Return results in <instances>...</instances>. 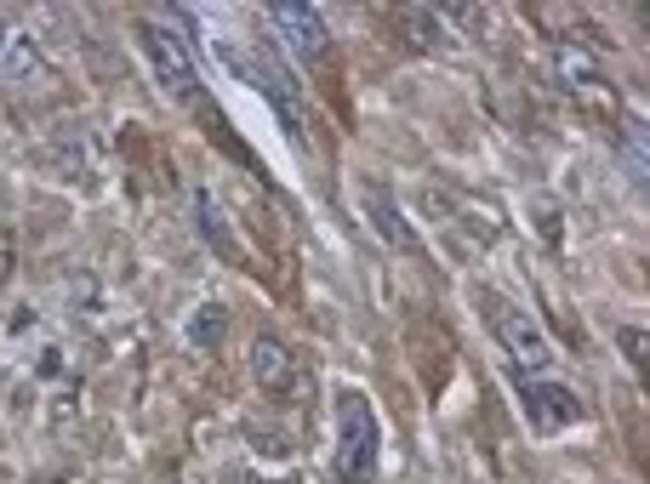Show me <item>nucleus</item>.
<instances>
[{
    "label": "nucleus",
    "instance_id": "obj_6",
    "mask_svg": "<svg viewBox=\"0 0 650 484\" xmlns=\"http://www.w3.org/2000/svg\"><path fill=\"white\" fill-rule=\"evenodd\" d=\"M360 206H365L371 228H377V234H383V245H394V251H417V245H422V240H417V228L406 222V211L394 206L388 183H377V177H371V183L360 189Z\"/></svg>",
    "mask_w": 650,
    "mask_h": 484
},
{
    "label": "nucleus",
    "instance_id": "obj_14",
    "mask_svg": "<svg viewBox=\"0 0 650 484\" xmlns=\"http://www.w3.org/2000/svg\"><path fill=\"white\" fill-rule=\"evenodd\" d=\"M616 348H622V353H628V360L639 365V360H645V330H622V337H616Z\"/></svg>",
    "mask_w": 650,
    "mask_h": 484
},
{
    "label": "nucleus",
    "instance_id": "obj_9",
    "mask_svg": "<svg viewBox=\"0 0 650 484\" xmlns=\"http://www.w3.org/2000/svg\"><path fill=\"white\" fill-rule=\"evenodd\" d=\"M194 217H200V234H206V245H212V251H234V234H229V217H222V211H217V199H212L206 189H200V194H194Z\"/></svg>",
    "mask_w": 650,
    "mask_h": 484
},
{
    "label": "nucleus",
    "instance_id": "obj_8",
    "mask_svg": "<svg viewBox=\"0 0 650 484\" xmlns=\"http://www.w3.org/2000/svg\"><path fill=\"white\" fill-rule=\"evenodd\" d=\"M559 74L570 81V92H577V97H593V104H611V86H605V74L593 69V58L582 52V46H559Z\"/></svg>",
    "mask_w": 650,
    "mask_h": 484
},
{
    "label": "nucleus",
    "instance_id": "obj_4",
    "mask_svg": "<svg viewBox=\"0 0 650 484\" xmlns=\"http://www.w3.org/2000/svg\"><path fill=\"white\" fill-rule=\"evenodd\" d=\"M519 394H525V411H531V427L537 433H559V427H577L582 422V399L565 388V382H531L519 376Z\"/></svg>",
    "mask_w": 650,
    "mask_h": 484
},
{
    "label": "nucleus",
    "instance_id": "obj_10",
    "mask_svg": "<svg viewBox=\"0 0 650 484\" xmlns=\"http://www.w3.org/2000/svg\"><path fill=\"white\" fill-rule=\"evenodd\" d=\"M222 330H229V314H222L217 302H206V308L189 319V337H194L200 348H217V342H222Z\"/></svg>",
    "mask_w": 650,
    "mask_h": 484
},
{
    "label": "nucleus",
    "instance_id": "obj_15",
    "mask_svg": "<svg viewBox=\"0 0 650 484\" xmlns=\"http://www.w3.org/2000/svg\"><path fill=\"white\" fill-rule=\"evenodd\" d=\"M7 40H12V35H7V23H0V52H7Z\"/></svg>",
    "mask_w": 650,
    "mask_h": 484
},
{
    "label": "nucleus",
    "instance_id": "obj_2",
    "mask_svg": "<svg viewBox=\"0 0 650 484\" xmlns=\"http://www.w3.org/2000/svg\"><path fill=\"white\" fill-rule=\"evenodd\" d=\"M377 473V411L360 394H342L337 404V479L342 484H371Z\"/></svg>",
    "mask_w": 650,
    "mask_h": 484
},
{
    "label": "nucleus",
    "instance_id": "obj_3",
    "mask_svg": "<svg viewBox=\"0 0 650 484\" xmlns=\"http://www.w3.org/2000/svg\"><path fill=\"white\" fill-rule=\"evenodd\" d=\"M491 325H496V337H503L508 360H514V376H525V371L547 376V365H554V342L542 337V319H531L525 308H514V302H491Z\"/></svg>",
    "mask_w": 650,
    "mask_h": 484
},
{
    "label": "nucleus",
    "instance_id": "obj_1",
    "mask_svg": "<svg viewBox=\"0 0 650 484\" xmlns=\"http://www.w3.org/2000/svg\"><path fill=\"white\" fill-rule=\"evenodd\" d=\"M137 35H143V58H148V69H155L160 92L178 97V104H194V97H200V74H194V52H189L183 29L171 17H148Z\"/></svg>",
    "mask_w": 650,
    "mask_h": 484
},
{
    "label": "nucleus",
    "instance_id": "obj_13",
    "mask_svg": "<svg viewBox=\"0 0 650 484\" xmlns=\"http://www.w3.org/2000/svg\"><path fill=\"white\" fill-rule=\"evenodd\" d=\"M406 29H417V35H422V46H452V40H445V29H440V23H434L429 12H406Z\"/></svg>",
    "mask_w": 650,
    "mask_h": 484
},
{
    "label": "nucleus",
    "instance_id": "obj_12",
    "mask_svg": "<svg viewBox=\"0 0 650 484\" xmlns=\"http://www.w3.org/2000/svg\"><path fill=\"white\" fill-rule=\"evenodd\" d=\"M622 171L634 177V189H645V125H639V120H634L628 143H622Z\"/></svg>",
    "mask_w": 650,
    "mask_h": 484
},
{
    "label": "nucleus",
    "instance_id": "obj_5",
    "mask_svg": "<svg viewBox=\"0 0 650 484\" xmlns=\"http://www.w3.org/2000/svg\"><path fill=\"white\" fill-rule=\"evenodd\" d=\"M268 29L280 35V46H291V58H325V17L314 7H268Z\"/></svg>",
    "mask_w": 650,
    "mask_h": 484
},
{
    "label": "nucleus",
    "instance_id": "obj_7",
    "mask_svg": "<svg viewBox=\"0 0 650 484\" xmlns=\"http://www.w3.org/2000/svg\"><path fill=\"white\" fill-rule=\"evenodd\" d=\"M252 376H257V388L274 394V399L297 388V365H291V353L274 342V337H257L252 342Z\"/></svg>",
    "mask_w": 650,
    "mask_h": 484
},
{
    "label": "nucleus",
    "instance_id": "obj_11",
    "mask_svg": "<svg viewBox=\"0 0 650 484\" xmlns=\"http://www.w3.org/2000/svg\"><path fill=\"white\" fill-rule=\"evenodd\" d=\"M35 63H40V40H29V35H12L7 52H0V74H29Z\"/></svg>",
    "mask_w": 650,
    "mask_h": 484
}]
</instances>
